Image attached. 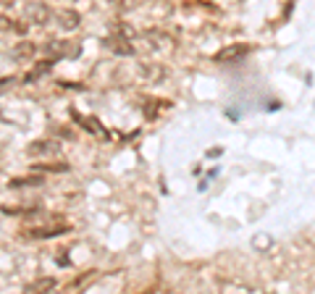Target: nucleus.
Segmentation results:
<instances>
[{
	"instance_id": "obj_1",
	"label": "nucleus",
	"mask_w": 315,
	"mask_h": 294,
	"mask_svg": "<svg viewBox=\"0 0 315 294\" xmlns=\"http://www.w3.org/2000/svg\"><path fill=\"white\" fill-rule=\"evenodd\" d=\"M250 55V45H226V47H221L218 53L213 55V61L215 63H239V61H244V58Z\"/></svg>"
},
{
	"instance_id": "obj_2",
	"label": "nucleus",
	"mask_w": 315,
	"mask_h": 294,
	"mask_svg": "<svg viewBox=\"0 0 315 294\" xmlns=\"http://www.w3.org/2000/svg\"><path fill=\"white\" fill-rule=\"evenodd\" d=\"M24 16H27V21L35 24V27H45V24L53 19V8L45 5V3H29Z\"/></svg>"
},
{
	"instance_id": "obj_3",
	"label": "nucleus",
	"mask_w": 315,
	"mask_h": 294,
	"mask_svg": "<svg viewBox=\"0 0 315 294\" xmlns=\"http://www.w3.org/2000/svg\"><path fill=\"white\" fill-rule=\"evenodd\" d=\"M58 27H61L63 32H77L81 27V13L79 11H74V8H63V11H58Z\"/></svg>"
},
{
	"instance_id": "obj_4",
	"label": "nucleus",
	"mask_w": 315,
	"mask_h": 294,
	"mask_svg": "<svg viewBox=\"0 0 315 294\" xmlns=\"http://www.w3.org/2000/svg\"><path fill=\"white\" fill-rule=\"evenodd\" d=\"M145 40H147V45H150L153 50H171L173 47V42H171V37L168 35H163V32H158V29H147L145 32Z\"/></svg>"
},
{
	"instance_id": "obj_5",
	"label": "nucleus",
	"mask_w": 315,
	"mask_h": 294,
	"mask_svg": "<svg viewBox=\"0 0 315 294\" xmlns=\"http://www.w3.org/2000/svg\"><path fill=\"white\" fill-rule=\"evenodd\" d=\"M58 150H61V145L55 139H37L27 147V153L29 155H55Z\"/></svg>"
},
{
	"instance_id": "obj_6",
	"label": "nucleus",
	"mask_w": 315,
	"mask_h": 294,
	"mask_svg": "<svg viewBox=\"0 0 315 294\" xmlns=\"http://www.w3.org/2000/svg\"><path fill=\"white\" fill-rule=\"evenodd\" d=\"M105 45L111 47L116 55H134V45H131V40L121 37V35H113V37H108V42H105Z\"/></svg>"
},
{
	"instance_id": "obj_7",
	"label": "nucleus",
	"mask_w": 315,
	"mask_h": 294,
	"mask_svg": "<svg viewBox=\"0 0 315 294\" xmlns=\"http://www.w3.org/2000/svg\"><path fill=\"white\" fill-rule=\"evenodd\" d=\"M35 53H37V47H35V42H32V40H19L11 47V55L16 58V61H32V55H35Z\"/></svg>"
},
{
	"instance_id": "obj_8",
	"label": "nucleus",
	"mask_w": 315,
	"mask_h": 294,
	"mask_svg": "<svg viewBox=\"0 0 315 294\" xmlns=\"http://www.w3.org/2000/svg\"><path fill=\"white\" fill-rule=\"evenodd\" d=\"M55 287H58V279H53V276H42V279H37V281L27 284V292L39 294V292H53Z\"/></svg>"
},
{
	"instance_id": "obj_9",
	"label": "nucleus",
	"mask_w": 315,
	"mask_h": 294,
	"mask_svg": "<svg viewBox=\"0 0 315 294\" xmlns=\"http://www.w3.org/2000/svg\"><path fill=\"white\" fill-rule=\"evenodd\" d=\"M69 231V226H45V229H35V231H29V237H35V239H50V237H61V234Z\"/></svg>"
},
{
	"instance_id": "obj_10",
	"label": "nucleus",
	"mask_w": 315,
	"mask_h": 294,
	"mask_svg": "<svg viewBox=\"0 0 315 294\" xmlns=\"http://www.w3.org/2000/svg\"><path fill=\"white\" fill-rule=\"evenodd\" d=\"M139 74L147 77V79H153V82H158V79L165 77V69H163V66H158V63H142V66H139Z\"/></svg>"
},
{
	"instance_id": "obj_11",
	"label": "nucleus",
	"mask_w": 315,
	"mask_h": 294,
	"mask_svg": "<svg viewBox=\"0 0 315 294\" xmlns=\"http://www.w3.org/2000/svg\"><path fill=\"white\" fill-rule=\"evenodd\" d=\"M35 173H66L69 166L66 163H37V166H29Z\"/></svg>"
},
{
	"instance_id": "obj_12",
	"label": "nucleus",
	"mask_w": 315,
	"mask_h": 294,
	"mask_svg": "<svg viewBox=\"0 0 315 294\" xmlns=\"http://www.w3.org/2000/svg\"><path fill=\"white\" fill-rule=\"evenodd\" d=\"M11 189H27V187H42V179L39 176H27V179H11L8 181Z\"/></svg>"
},
{
	"instance_id": "obj_13",
	"label": "nucleus",
	"mask_w": 315,
	"mask_h": 294,
	"mask_svg": "<svg viewBox=\"0 0 315 294\" xmlns=\"http://www.w3.org/2000/svg\"><path fill=\"white\" fill-rule=\"evenodd\" d=\"M71 116H74V119H81L79 113H71ZM81 121H84L81 126H84L87 131H97L100 137H105V131H103V126H100V121H97V119H81Z\"/></svg>"
},
{
	"instance_id": "obj_14",
	"label": "nucleus",
	"mask_w": 315,
	"mask_h": 294,
	"mask_svg": "<svg viewBox=\"0 0 315 294\" xmlns=\"http://www.w3.org/2000/svg\"><path fill=\"white\" fill-rule=\"evenodd\" d=\"M221 155V147H213V150H208V158H218Z\"/></svg>"
},
{
	"instance_id": "obj_15",
	"label": "nucleus",
	"mask_w": 315,
	"mask_h": 294,
	"mask_svg": "<svg viewBox=\"0 0 315 294\" xmlns=\"http://www.w3.org/2000/svg\"><path fill=\"white\" fill-rule=\"evenodd\" d=\"M278 108H281V103H278V100H271V105H268V111H278Z\"/></svg>"
},
{
	"instance_id": "obj_16",
	"label": "nucleus",
	"mask_w": 315,
	"mask_h": 294,
	"mask_svg": "<svg viewBox=\"0 0 315 294\" xmlns=\"http://www.w3.org/2000/svg\"><path fill=\"white\" fill-rule=\"evenodd\" d=\"M3 3H13V0H3Z\"/></svg>"
}]
</instances>
